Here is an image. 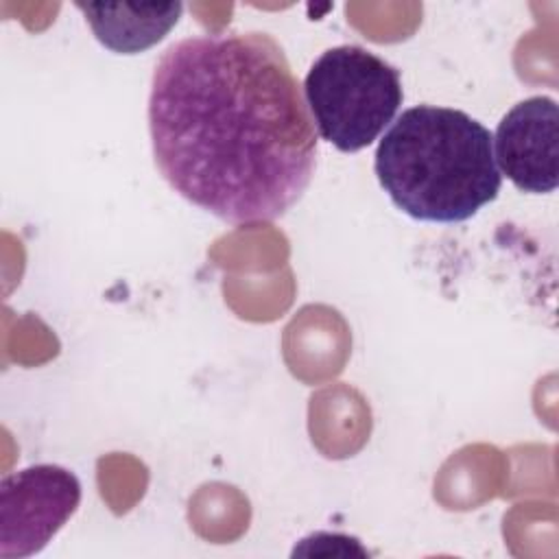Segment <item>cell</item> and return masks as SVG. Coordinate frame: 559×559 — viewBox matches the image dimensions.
<instances>
[{"mask_svg": "<svg viewBox=\"0 0 559 559\" xmlns=\"http://www.w3.org/2000/svg\"><path fill=\"white\" fill-rule=\"evenodd\" d=\"M500 175L524 192H552L559 183V109L550 96H531L509 109L493 135Z\"/></svg>", "mask_w": 559, "mask_h": 559, "instance_id": "obj_5", "label": "cell"}, {"mask_svg": "<svg viewBox=\"0 0 559 559\" xmlns=\"http://www.w3.org/2000/svg\"><path fill=\"white\" fill-rule=\"evenodd\" d=\"M304 94L319 135L343 153L373 144L404 100L400 72L349 44L321 52L304 79Z\"/></svg>", "mask_w": 559, "mask_h": 559, "instance_id": "obj_3", "label": "cell"}, {"mask_svg": "<svg viewBox=\"0 0 559 559\" xmlns=\"http://www.w3.org/2000/svg\"><path fill=\"white\" fill-rule=\"evenodd\" d=\"M148 131L170 188L231 225L280 218L314 175L304 92L266 33L173 44L153 72Z\"/></svg>", "mask_w": 559, "mask_h": 559, "instance_id": "obj_1", "label": "cell"}, {"mask_svg": "<svg viewBox=\"0 0 559 559\" xmlns=\"http://www.w3.org/2000/svg\"><path fill=\"white\" fill-rule=\"evenodd\" d=\"M81 502L79 478L50 463L13 472L0 483V557L39 552L74 515Z\"/></svg>", "mask_w": 559, "mask_h": 559, "instance_id": "obj_4", "label": "cell"}, {"mask_svg": "<svg viewBox=\"0 0 559 559\" xmlns=\"http://www.w3.org/2000/svg\"><path fill=\"white\" fill-rule=\"evenodd\" d=\"M94 37L109 50L135 55L155 46L179 22L181 2H76Z\"/></svg>", "mask_w": 559, "mask_h": 559, "instance_id": "obj_6", "label": "cell"}, {"mask_svg": "<svg viewBox=\"0 0 559 559\" xmlns=\"http://www.w3.org/2000/svg\"><path fill=\"white\" fill-rule=\"evenodd\" d=\"M373 170L397 210L428 223L467 221L502 186L489 129L437 105L397 116L376 148Z\"/></svg>", "mask_w": 559, "mask_h": 559, "instance_id": "obj_2", "label": "cell"}]
</instances>
